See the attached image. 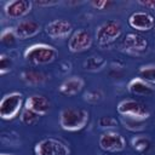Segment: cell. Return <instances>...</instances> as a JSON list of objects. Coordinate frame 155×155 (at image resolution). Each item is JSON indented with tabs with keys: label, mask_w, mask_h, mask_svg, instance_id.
Listing matches in <instances>:
<instances>
[{
	"label": "cell",
	"mask_w": 155,
	"mask_h": 155,
	"mask_svg": "<svg viewBox=\"0 0 155 155\" xmlns=\"http://www.w3.org/2000/svg\"><path fill=\"white\" fill-rule=\"evenodd\" d=\"M90 114L82 108H64L59 113V125L63 130L75 132L82 130L88 122Z\"/></svg>",
	"instance_id": "obj_1"
},
{
	"label": "cell",
	"mask_w": 155,
	"mask_h": 155,
	"mask_svg": "<svg viewBox=\"0 0 155 155\" xmlns=\"http://www.w3.org/2000/svg\"><path fill=\"white\" fill-rule=\"evenodd\" d=\"M58 56V51L47 44H34L24 52V58L31 64H47L53 62Z\"/></svg>",
	"instance_id": "obj_2"
},
{
	"label": "cell",
	"mask_w": 155,
	"mask_h": 155,
	"mask_svg": "<svg viewBox=\"0 0 155 155\" xmlns=\"http://www.w3.org/2000/svg\"><path fill=\"white\" fill-rule=\"evenodd\" d=\"M23 105V96L19 92H11L2 97L0 102V116L4 120L15 119Z\"/></svg>",
	"instance_id": "obj_3"
},
{
	"label": "cell",
	"mask_w": 155,
	"mask_h": 155,
	"mask_svg": "<svg viewBox=\"0 0 155 155\" xmlns=\"http://www.w3.org/2000/svg\"><path fill=\"white\" fill-rule=\"evenodd\" d=\"M122 34V25L117 21H107L97 28L96 39L101 46L109 45L119 39Z\"/></svg>",
	"instance_id": "obj_4"
},
{
	"label": "cell",
	"mask_w": 155,
	"mask_h": 155,
	"mask_svg": "<svg viewBox=\"0 0 155 155\" xmlns=\"http://www.w3.org/2000/svg\"><path fill=\"white\" fill-rule=\"evenodd\" d=\"M35 155H69L68 145L56 138H45L38 142L34 147Z\"/></svg>",
	"instance_id": "obj_5"
},
{
	"label": "cell",
	"mask_w": 155,
	"mask_h": 155,
	"mask_svg": "<svg viewBox=\"0 0 155 155\" xmlns=\"http://www.w3.org/2000/svg\"><path fill=\"white\" fill-rule=\"evenodd\" d=\"M117 113L121 116H128L140 120H147L150 115L148 107L134 99H125L117 104Z\"/></svg>",
	"instance_id": "obj_6"
},
{
	"label": "cell",
	"mask_w": 155,
	"mask_h": 155,
	"mask_svg": "<svg viewBox=\"0 0 155 155\" xmlns=\"http://www.w3.org/2000/svg\"><path fill=\"white\" fill-rule=\"evenodd\" d=\"M93 39L88 30L86 29H78L74 31L68 41V48L73 53H80L87 51L92 46Z\"/></svg>",
	"instance_id": "obj_7"
},
{
	"label": "cell",
	"mask_w": 155,
	"mask_h": 155,
	"mask_svg": "<svg viewBox=\"0 0 155 155\" xmlns=\"http://www.w3.org/2000/svg\"><path fill=\"white\" fill-rule=\"evenodd\" d=\"M98 144L105 151L117 153V151H122L126 148V139L117 132L108 131L101 134L98 139Z\"/></svg>",
	"instance_id": "obj_8"
},
{
	"label": "cell",
	"mask_w": 155,
	"mask_h": 155,
	"mask_svg": "<svg viewBox=\"0 0 155 155\" xmlns=\"http://www.w3.org/2000/svg\"><path fill=\"white\" fill-rule=\"evenodd\" d=\"M128 24L131 28L140 31H148L155 27V18L153 15L145 11H138L130 16Z\"/></svg>",
	"instance_id": "obj_9"
},
{
	"label": "cell",
	"mask_w": 155,
	"mask_h": 155,
	"mask_svg": "<svg viewBox=\"0 0 155 155\" xmlns=\"http://www.w3.org/2000/svg\"><path fill=\"white\" fill-rule=\"evenodd\" d=\"M45 30L46 34L52 39H64L70 35L73 27L67 19H54L46 25Z\"/></svg>",
	"instance_id": "obj_10"
},
{
	"label": "cell",
	"mask_w": 155,
	"mask_h": 155,
	"mask_svg": "<svg viewBox=\"0 0 155 155\" xmlns=\"http://www.w3.org/2000/svg\"><path fill=\"white\" fill-rule=\"evenodd\" d=\"M33 2L30 0H13L5 5V13L10 18H22L31 11Z\"/></svg>",
	"instance_id": "obj_11"
},
{
	"label": "cell",
	"mask_w": 155,
	"mask_h": 155,
	"mask_svg": "<svg viewBox=\"0 0 155 155\" xmlns=\"http://www.w3.org/2000/svg\"><path fill=\"white\" fill-rule=\"evenodd\" d=\"M13 29L18 39L25 40V39L35 36L40 31L41 25L39 22L34 19H23V21H19Z\"/></svg>",
	"instance_id": "obj_12"
},
{
	"label": "cell",
	"mask_w": 155,
	"mask_h": 155,
	"mask_svg": "<svg viewBox=\"0 0 155 155\" xmlns=\"http://www.w3.org/2000/svg\"><path fill=\"white\" fill-rule=\"evenodd\" d=\"M25 108L35 111L39 115H44L46 113H48L50 108H51V103L50 101L41 94H33L30 97L27 98L25 101Z\"/></svg>",
	"instance_id": "obj_13"
},
{
	"label": "cell",
	"mask_w": 155,
	"mask_h": 155,
	"mask_svg": "<svg viewBox=\"0 0 155 155\" xmlns=\"http://www.w3.org/2000/svg\"><path fill=\"white\" fill-rule=\"evenodd\" d=\"M127 88L132 94H136V96H145V97H148V96H153L155 93L154 87L149 82L144 81L140 78L132 79L128 82Z\"/></svg>",
	"instance_id": "obj_14"
},
{
	"label": "cell",
	"mask_w": 155,
	"mask_h": 155,
	"mask_svg": "<svg viewBox=\"0 0 155 155\" xmlns=\"http://www.w3.org/2000/svg\"><path fill=\"white\" fill-rule=\"evenodd\" d=\"M122 45L130 51H144L148 47V41L144 36L137 33H128L124 38Z\"/></svg>",
	"instance_id": "obj_15"
},
{
	"label": "cell",
	"mask_w": 155,
	"mask_h": 155,
	"mask_svg": "<svg viewBox=\"0 0 155 155\" xmlns=\"http://www.w3.org/2000/svg\"><path fill=\"white\" fill-rule=\"evenodd\" d=\"M84 80L80 76H71L62 82L59 86V92L64 96H75L84 87Z\"/></svg>",
	"instance_id": "obj_16"
},
{
	"label": "cell",
	"mask_w": 155,
	"mask_h": 155,
	"mask_svg": "<svg viewBox=\"0 0 155 155\" xmlns=\"http://www.w3.org/2000/svg\"><path fill=\"white\" fill-rule=\"evenodd\" d=\"M22 79L28 85H41L47 80V75L41 70L27 69L22 73Z\"/></svg>",
	"instance_id": "obj_17"
},
{
	"label": "cell",
	"mask_w": 155,
	"mask_h": 155,
	"mask_svg": "<svg viewBox=\"0 0 155 155\" xmlns=\"http://www.w3.org/2000/svg\"><path fill=\"white\" fill-rule=\"evenodd\" d=\"M121 122H122V125H124L127 130L134 131V132L143 131V130L147 127L145 120L134 119V117H128V116H122V117H121Z\"/></svg>",
	"instance_id": "obj_18"
},
{
	"label": "cell",
	"mask_w": 155,
	"mask_h": 155,
	"mask_svg": "<svg viewBox=\"0 0 155 155\" xmlns=\"http://www.w3.org/2000/svg\"><path fill=\"white\" fill-rule=\"evenodd\" d=\"M107 64L105 59L101 56H92L90 58H87L84 63V68L86 70L90 71H96V70H101L102 68H104V65Z\"/></svg>",
	"instance_id": "obj_19"
},
{
	"label": "cell",
	"mask_w": 155,
	"mask_h": 155,
	"mask_svg": "<svg viewBox=\"0 0 155 155\" xmlns=\"http://www.w3.org/2000/svg\"><path fill=\"white\" fill-rule=\"evenodd\" d=\"M132 147L138 153H145V151H148L150 149L151 142L145 136H136L132 139Z\"/></svg>",
	"instance_id": "obj_20"
},
{
	"label": "cell",
	"mask_w": 155,
	"mask_h": 155,
	"mask_svg": "<svg viewBox=\"0 0 155 155\" xmlns=\"http://www.w3.org/2000/svg\"><path fill=\"white\" fill-rule=\"evenodd\" d=\"M21 121L24 125H28V126L35 125L39 121V114H36L35 111H33L28 108H24L21 111Z\"/></svg>",
	"instance_id": "obj_21"
},
{
	"label": "cell",
	"mask_w": 155,
	"mask_h": 155,
	"mask_svg": "<svg viewBox=\"0 0 155 155\" xmlns=\"http://www.w3.org/2000/svg\"><path fill=\"white\" fill-rule=\"evenodd\" d=\"M139 78L149 84H155V65H144L138 71Z\"/></svg>",
	"instance_id": "obj_22"
},
{
	"label": "cell",
	"mask_w": 155,
	"mask_h": 155,
	"mask_svg": "<svg viewBox=\"0 0 155 155\" xmlns=\"http://www.w3.org/2000/svg\"><path fill=\"white\" fill-rule=\"evenodd\" d=\"M16 39H17V35H16L13 28H6L0 34V40L5 45H12L16 41Z\"/></svg>",
	"instance_id": "obj_23"
},
{
	"label": "cell",
	"mask_w": 155,
	"mask_h": 155,
	"mask_svg": "<svg viewBox=\"0 0 155 155\" xmlns=\"http://www.w3.org/2000/svg\"><path fill=\"white\" fill-rule=\"evenodd\" d=\"M103 97H104V94L101 90H91V91H87L85 93V101L87 103H91V104L99 103L103 99Z\"/></svg>",
	"instance_id": "obj_24"
},
{
	"label": "cell",
	"mask_w": 155,
	"mask_h": 155,
	"mask_svg": "<svg viewBox=\"0 0 155 155\" xmlns=\"http://www.w3.org/2000/svg\"><path fill=\"white\" fill-rule=\"evenodd\" d=\"M98 124L102 128H114L117 126V120L110 115H104L98 120Z\"/></svg>",
	"instance_id": "obj_25"
},
{
	"label": "cell",
	"mask_w": 155,
	"mask_h": 155,
	"mask_svg": "<svg viewBox=\"0 0 155 155\" xmlns=\"http://www.w3.org/2000/svg\"><path fill=\"white\" fill-rule=\"evenodd\" d=\"M12 68V61L10 57H7L6 54H1L0 57V74L4 75L6 73H8Z\"/></svg>",
	"instance_id": "obj_26"
},
{
	"label": "cell",
	"mask_w": 155,
	"mask_h": 155,
	"mask_svg": "<svg viewBox=\"0 0 155 155\" xmlns=\"http://www.w3.org/2000/svg\"><path fill=\"white\" fill-rule=\"evenodd\" d=\"M94 8H98V10H104L105 7L108 8L109 6L113 5L111 1H108V0H102V1H91L90 2Z\"/></svg>",
	"instance_id": "obj_27"
},
{
	"label": "cell",
	"mask_w": 155,
	"mask_h": 155,
	"mask_svg": "<svg viewBox=\"0 0 155 155\" xmlns=\"http://www.w3.org/2000/svg\"><path fill=\"white\" fill-rule=\"evenodd\" d=\"M138 4L144 6L145 8H150V10L155 8V0H145V1L144 0H139Z\"/></svg>",
	"instance_id": "obj_28"
},
{
	"label": "cell",
	"mask_w": 155,
	"mask_h": 155,
	"mask_svg": "<svg viewBox=\"0 0 155 155\" xmlns=\"http://www.w3.org/2000/svg\"><path fill=\"white\" fill-rule=\"evenodd\" d=\"M35 4L40 7H46V6H54L58 4V1H35Z\"/></svg>",
	"instance_id": "obj_29"
},
{
	"label": "cell",
	"mask_w": 155,
	"mask_h": 155,
	"mask_svg": "<svg viewBox=\"0 0 155 155\" xmlns=\"http://www.w3.org/2000/svg\"><path fill=\"white\" fill-rule=\"evenodd\" d=\"M2 155H7V154H2Z\"/></svg>",
	"instance_id": "obj_30"
}]
</instances>
